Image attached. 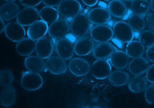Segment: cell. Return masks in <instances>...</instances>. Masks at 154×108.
I'll return each instance as SVG.
<instances>
[{
	"mask_svg": "<svg viewBox=\"0 0 154 108\" xmlns=\"http://www.w3.org/2000/svg\"><path fill=\"white\" fill-rule=\"evenodd\" d=\"M91 27V22L88 16L84 13H79L71 20L70 30L72 35L77 39L86 36Z\"/></svg>",
	"mask_w": 154,
	"mask_h": 108,
	"instance_id": "1",
	"label": "cell"
},
{
	"mask_svg": "<svg viewBox=\"0 0 154 108\" xmlns=\"http://www.w3.org/2000/svg\"><path fill=\"white\" fill-rule=\"evenodd\" d=\"M43 84V78L38 72L29 71L23 72L20 84L24 89L35 91L40 89Z\"/></svg>",
	"mask_w": 154,
	"mask_h": 108,
	"instance_id": "2",
	"label": "cell"
},
{
	"mask_svg": "<svg viewBox=\"0 0 154 108\" xmlns=\"http://www.w3.org/2000/svg\"><path fill=\"white\" fill-rule=\"evenodd\" d=\"M57 10L65 19H71L80 12L82 5L77 0H63L57 7Z\"/></svg>",
	"mask_w": 154,
	"mask_h": 108,
	"instance_id": "3",
	"label": "cell"
},
{
	"mask_svg": "<svg viewBox=\"0 0 154 108\" xmlns=\"http://www.w3.org/2000/svg\"><path fill=\"white\" fill-rule=\"evenodd\" d=\"M113 35L116 39L124 43H128L134 38V31L130 25L124 21H118L113 26Z\"/></svg>",
	"mask_w": 154,
	"mask_h": 108,
	"instance_id": "4",
	"label": "cell"
},
{
	"mask_svg": "<svg viewBox=\"0 0 154 108\" xmlns=\"http://www.w3.org/2000/svg\"><path fill=\"white\" fill-rule=\"evenodd\" d=\"M70 31V24L68 20L60 19L54 22L49 27L48 34L53 39L64 38Z\"/></svg>",
	"mask_w": 154,
	"mask_h": 108,
	"instance_id": "5",
	"label": "cell"
},
{
	"mask_svg": "<svg viewBox=\"0 0 154 108\" xmlns=\"http://www.w3.org/2000/svg\"><path fill=\"white\" fill-rule=\"evenodd\" d=\"M90 36L96 42H108L113 37V29L106 25H97L91 28Z\"/></svg>",
	"mask_w": 154,
	"mask_h": 108,
	"instance_id": "6",
	"label": "cell"
},
{
	"mask_svg": "<svg viewBox=\"0 0 154 108\" xmlns=\"http://www.w3.org/2000/svg\"><path fill=\"white\" fill-rule=\"evenodd\" d=\"M111 70L110 63L104 59H97L93 63L91 67V74L97 79L108 78Z\"/></svg>",
	"mask_w": 154,
	"mask_h": 108,
	"instance_id": "7",
	"label": "cell"
},
{
	"mask_svg": "<svg viewBox=\"0 0 154 108\" xmlns=\"http://www.w3.org/2000/svg\"><path fill=\"white\" fill-rule=\"evenodd\" d=\"M39 12L34 7H26L19 11L16 17L17 22L23 26H28L38 21Z\"/></svg>",
	"mask_w": 154,
	"mask_h": 108,
	"instance_id": "8",
	"label": "cell"
},
{
	"mask_svg": "<svg viewBox=\"0 0 154 108\" xmlns=\"http://www.w3.org/2000/svg\"><path fill=\"white\" fill-rule=\"evenodd\" d=\"M54 48V43L51 39L47 36H43L37 40L35 51L38 57L43 59L51 57Z\"/></svg>",
	"mask_w": 154,
	"mask_h": 108,
	"instance_id": "9",
	"label": "cell"
},
{
	"mask_svg": "<svg viewBox=\"0 0 154 108\" xmlns=\"http://www.w3.org/2000/svg\"><path fill=\"white\" fill-rule=\"evenodd\" d=\"M5 34L8 39L14 42H18L25 38V30L23 26L17 22L8 23L5 30Z\"/></svg>",
	"mask_w": 154,
	"mask_h": 108,
	"instance_id": "10",
	"label": "cell"
},
{
	"mask_svg": "<svg viewBox=\"0 0 154 108\" xmlns=\"http://www.w3.org/2000/svg\"><path fill=\"white\" fill-rule=\"evenodd\" d=\"M69 69L72 74L77 77H82L89 73L91 67L89 63L84 59L75 58L70 61Z\"/></svg>",
	"mask_w": 154,
	"mask_h": 108,
	"instance_id": "11",
	"label": "cell"
},
{
	"mask_svg": "<svg viewBox=\"0 0 154 108\" xmlns=\"http://www.w3.org/2000/svg\"><path fill=\"white\" fill-rule=\"evenodd\" d=\"M55 50L58 55L65 60L71 59L75 52L72 43L65 38L59 39L56 42Z\"/></svg>",
	"mask_w": 154,
	"mask_h": 108,
	"instance_id": "12",
	"label": "cell"
},
{
	"mask_svg": "<svg viewBox=\"0 0 154 108\" xmlns=\"http://www.w3.org/2000/svg\"><path fill=\"white\" fill-rule=\"evenodd\" d=\"M88 17L91 23L95 25H105L111 20L110 13L103 7H95L89 11Z\"/></svg>",
	"mask_w": 154,
	"mask_h": 108,
	"instance_id": "13",
	"label": "cell"
},
{
	"mask_svg": "<svg viewBox=\"0 0 154 108\" xmlns=\"http://www.w3.org/2000/svg\"><path fill=\"white\" fill-rule=\"evenodd\" d=\"M48 24L42 20H38L29 26L27 31V35L29 38L34 41L38 40L45 36L48 31Z\"/></svg>",
	"mask_w": 154,
	"mask_h": 108,
	"instance_id": "14",
	"label": "cell"
},
{
	"mask_svg": "<svg viewBox=\"0 0 154 108\" xmlns=\"http://www.w3.org/2000/svg\"><path fill=\"white\" fill-rule=\"evenodd\" d=\"M94 40L89 36H84L79 39L74 45L75 52L78 56L88 55L94 50Z\"/></svg>",
	"mask_w": 154,
	"mask_h": 108,
	"instance_id": "15",
	"label": "cell"
},
{
	"mask_svg": "<svg viewBox=\"0 0 154 108\" xmlns=\"http://www.w3.org/2000/svg\"><path fill=\"white\" fill-rule=\"evenodd\" d=\"M64 60L60 57H51L46 61L47 68L53 74H63L67 70V66Z\"/></svg>",
	"mask_w": 154,
	"mask_h": 108,
	"instance_id": "16",
	"label": "cell"
},
{
	"mask_svg": "<svg viewBox=\"0 0 154 108\" xmlns=\"http://www.w3.org/2000/svg\"><path fill=\"white\" fill-rule=\"evenodd\" d=\"M150 66L149 60L140 57L134 58L128 64V70L131 74L140 76L146 72Z\"/></svg>",
	"mask_w": 154,
	"mask_h": 108,
	"instance_id": "17",
	"label": "cell"
},
{
	"mask_svg": "<svg viewBox=\"0 0 154 108\" xmlns=\"http://www.w3.org/2000/svg\"><path fill=\"white\" fill-rule=\"evenodd\" d=\"M116 50L112 44L108 42L100 43L95 46L93 51V55L96 59H106L110 58Z\"/></svg>",
	"mask_w": 154,
	"mask_h": 108,
	"instance_id": "18",
	"label": "cell"
},
{
	"mask_svg": "<svg viewBox=\"0 0 154 108\" xmlns=\"http://www.w3.org/2000/svg\"><path fill=\"white\" fill-rule=\"evenodd\" d=\"M42 59L38 56H29L25 58L24 61L25 67L32 72H45L47 68L46 63Z\"/></svg>",
	"mask_w": 154,
	"mask_h": 108,
	"instance_id": "19",
	"label": "cell"
},
{
	"mask_svg": "<svg viewBox=\"0 0 154 108\" xmlns=\"http://www.w3.org/2000/svg\"><path fill=\"white\" fill-rule=\"evenodd\" d=\"M109 61L113 67L123 69L129 64V57L124 51L116 50L110 57Z\"/></svg>",
	"mask_w": 154,
	"mask_h": 108,
	"instance_id": "20",
	"label": "cell"
},
{
	"mask_svg": "<svg viewBox=\"0 0 154 108\" xmlns=\"http://www.w3.org/2000/svg\"><path fill=\"white\" fill-rule=\"evenodd\" d=\"M19 12V7L17 3L9 2L3 4L0 8V17L1 19L9 21L14 19Z\"/></svg>",
	"mask_w": 154,
	"mask_h": 108,
	"instance_id": "21",
	"label": "cell"
},
{
	"mask_svg": "<svg viewBox=\"0 0 154 108\" xmlns=\"http://www.w3.org/2000/svg\"><path fill=\"white\" fill-rule=\"evenodd\" d=\"M36 48V42L30 38H24L16 46L17 53L22 56H29L33 53Z\"/></svg>",
	"mask_w": 154,
	"mask_h": 108,
	"instance_id": "22",
	"label": "cell"
},
{
	"mask_svg": "<svg viewBox=\"0 0 154 108\" xmlns=\"http://www.w3.org/2000/svg\"><path fill=\"white\" fill-rule=\"evenodd\" d=\"M108 9L110 15L117 18H124L128 14L127 6L120 0L111 1L109 3Z\"/></svg>",
	"mask_w": 154,
	"mask_h": 108,
	"instance_id": "23",
	"label": "cell"
},
{
	"mask_svg": "<svg viewBox=\"0 0 154 108\" xmlns=\"http://www.w3.org/2000/svg\"><path fill=\"white\" fill-rule=\"evenodd\" d=\"M16 89L12 86H8L3 89L1 93V103L5 108H9L16 100Z\"/></svg>",
	"mask_w": 154,
	"mask_h": 108,
	"instance_id": "24",
	"label": "cell"
},
{
	"mask_svg": "<svg viewBox=\"0 0 154 108\" xmlns=\"http://www.w3.org/2000/svg\"><path fill=\"white\" fill-rule=\"evenodd\" d=\"M109 82L115 86H123L130 82V76L128 73L115 70L111 72L108 77Z\"/></svg>",
	"mask_w": 154,
	"mask_h": 108,
	"instance_id": "25",
	"label": "cell"
},
{
	"mask_svg": "<svg viewBox=\"0 0 154 108\" xmlns=\"http://www.w3.org/2000/svg\"><path fill=\"white\" fill-rule=\"evenodd\" d=\"M59 13L57 10L52 7L45 6L39 11V16L41 20L47 24H51L59 19Z\"/></svg>",
	"mask_w": 154,
	"mask_h": 108,
	"instance_id": "26",
	"label": "cell"
},
{
	"mask_svg": "<svg viewBox=\"0 0 154 108\" xmlns=\"http://www.w3.org/2000/svg\"><path fill=\"white\" fill-rule=\"evenodd\" d=\"M150 9V3L148 0H133L131 2V10L134 14L144 17Z\"/></svg>",
	"mask_w": 154,
	"mask_h": 108,
	"instance_id": "27",
	"label": "cell"
},
{
	"mask_svg": "<svg viewBox=\"0 0 154 108\" xmlns=\"http://www.w3.org/2000/svg\"><path fill=\"white\" fill-rule=\"evenodd\" d=\"M144 52V47L139 41H132L128 43L126 53L130 58H139L142 57Z\"/></svg>",
	"mask_w": 154,
	"mask_h": 108,
	"instance_id": "28",
	"label": "cell"
},
{
	"mask_svg": "<svg viewBox=\"0 0 154 108\" xmlns=\"http://www.w3.org/2000/svg\"><path fill=\"white\" fill-rule=\"evenodd\" d=\"M148 85L147 80L143 77L136 76L129 82L128 85L130 91L135 93H141L144 91Z\"/></svg>",
	"mask_w": 154,
	"mask_h": 108,
	"instance_id": "29",
	"label": "cell"
},
{
	"mask_svg": "<svg viewBox=\"0 0 154 108\" xmlns=\"http://www.w3.org/2000/svg\"><path fill=\"white\" fill-rule=\"evenodd\" d=\"M128 24L135 33H140L146 27V22L143 17L132 13L128 19Z\"/></svg>",
	"mask_w": 154,
	"mask_h": 108,
	"instance_id": "30",
	"label": "cell"
},
{
	"mask_svg": "<svg viewBox=\"0 0 154 108\" xmlns=\"http://www.w3.org/2000/svg\"><path fill=\"white\" fill-rule=\"evenodd\" d=\"M139 39L144 48H148L154 45V31L151 30L143 31L140 33Z\"/></svg>",
	"mask_w": 154,
	"mask_h": 108,
	"instance_id": "31",
	"label": "cell"
},
{
	"mask_svg": "<svg viewBox=\"0 0 154 108\" xmlns=\"http://www.w3.org/2000/svg\"><path fill=\"white\" fill-rule=\"evenodd\" d=\"M14 74L10 70L6 69L0 72V84L2 86H9L14 81Z\"/></svg>",
	"mask_w": 154,
	"mask_h": 108,
	"instance_id": "32",
	"label": "cell"
},
{
	"mask_svg": "<svg viewBox=\"0 0 154 108\" xmlns=\"http://www.w3.org/2000/svg\"><path fill=\"white\" fill-rule=\"evenodd\" d=\"M144 98L150 105L154 104V83L148 86L145 89Z\"/></svg>",
	"mask_w": 154,
	"mask_h": 108,
	"instance_id": "33",
	"label": "cell"
},
{
	"mask_svg": "<svg viewBox=\"0 0 154 108\" xmlns=\"http://www.w3.org/2000/svg\"><path fill=\"white\" fill-rule=\"evenodd\" d=\"M146 24L150 30L154 31V12H148L146 17Z\"/></svg>",
	"mask_w": 154,
	"mask_h": 108,
	"instance_id": "34",
	"label": "cell"
},
{
	"mask_svg": "<svg viewBox=\"0 0 154 108\" xmlns=\"http://www.w3.org/2000/svg\"><path fill=\"white\" fill-rule=\"evenodd\" d=\"M42 0H19V2L26 7H35L41 3Z\"/></svg>",
	"mask_w": 154,
	"mask_h": 108,
	"instance_id": "35",
	"label": "cell"
},
{
	"mask_svg": "<svg viewBox=\"0 0 154 108\" xmlns=\"http://www.w3.org/2000/svg\"><path fill=\"white\" fill-rule=\"evenodd\" d=\"M146 78L147 81L151 83H154V63L150 65L147 70L146 74Z\"/></svg>",
	"mask_w": 154,
	"mask_h": 108,
	"instance_id": "36",
	"label": "cell"
},
{
	"mask_svg": "<svg viewBox=\"0 0 154 108\" xmlns=\"http://www.w3.org/2000/svg\"><path fill=\"white\" fill-rule=\"evenodd\" d=\"M146 55L148 60L154 63V45L147 48L146 51Z\"/></svg>",
	"mask_w": 154,
	"mask_h": 108,
	"instance_id": "37",
	"label": "cell"
},
{
	"mask_svg": "<svg viewBox=\"0 0 154 108\" xmlns=\"http://www.w3.org/2000/svg\"><path fill=\"white\" fill-rule=\"evenodd\" d=\"M63 0H42L44 4L49 7H57Z\"/></svg>",
	"mask_w": 154,
	"mask_h": 108,
	"instance_id": "38",
	"label": "cell"
},
{
	"mask_svg": "<svg viewBox=\"0 0 154 108\" xmlns=\"http://www.w3.org/2000/svg\"><path fill=\"white\" fill-rule=\"evenodd\" d=\"M82 3L88 7H93L96 5L99 0H82Z\"/></svg>",
	"mask_w": 154,
	"mask_h": 108,
	"instance_id": "39",
	"label": "cell"
},
{
	"mask_svg": "<svg viewBox=\"0 0 154 108\" xmlns=\"http://www.w3.org/2000/svg\"><path fill=\"white\" fill-rule=\"evenodd\" d=\"M1 29H0V33H2L3 31H5V27L6 26L5 25V22H4V20L1 19Z\"/></svg>",
	"mask_w": 154,
	"mask_h": 108,
	"instance_id": "40",
	"label": "cell"
},
{
	"mask_svg": "<svg viewBox=\"0 0 154 108\" xmlns=\"http://www.w3.org/2000/svg\"><path fill=\"white\" fill-rule=\"evenodd\" d=\"M150 7L151 10L154 12V0H151L150 3Z\"/></svg>",
	"mask_w": 154,
	"mask_h": 108,
	"instance_id": "41",
	"label": "cell"
},
{
	"mask_svg": "<svg viewBox=\"0 0 154 108\" xmlns=\"http://www.w3.org/2000/svg\"><path fill=\"white\" fill-rule=\"evenodd\" d=\"M5 1H7V2H14L16 0H5Z\"/></svg>",
	"mask_w": 154,
	"mask_h": 108,
	"instance_id": "42",
	"label": "cell"
},
{
	"mask_svg": "<svg viewBox=\"0 0 154 108\" xmlns=\"http://www.w3.org/2000/svg\"><path fill=\"white\" fill-rule=\"evenodd\" d=\"M125 1H128V2H132L133 0H124Z\"/></svg>",
	"mask_w": 154,
	"mask_h": 108,
	"instance_id": "43",
	"label": "cell"
}]
</instances>
